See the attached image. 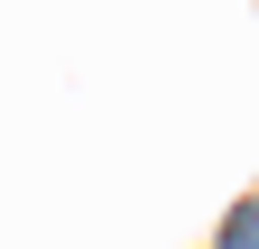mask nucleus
I'll use <instances>...</instances> for the list:
<instances>
[{"label": "nucleus", "mask_w": 259, "mask_h": 249, "mask_svg": "<svg viewBox=\"0 0 259 249\" xmlns=\"http://www.w3.org/2000/svg\"><path fill=\"white\" fill-rule=\"evenodd\" d=\"M213 249H259V194H250V203H232V222L213 231Z\"/></svg>", "instance_id": "nucleus-1"}]
</instances>
